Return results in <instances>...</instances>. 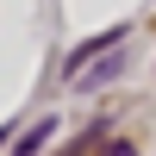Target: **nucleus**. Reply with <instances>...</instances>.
<instances>
[{
	"label": "nucleus",
	"mask_w": 156,
	"mask_h": 156,
	"mask_svg": "<svg viewBox=\"0 0 156 156\" xmlns=\"http://www.w3.org/2000/svg\"><path fill=\"white\" fill-rule=\"evenodd\" d=\"M0 144H6V131H0Z\"/></svg>",
	"instance_id": "obj_1"
}]
</instances>
